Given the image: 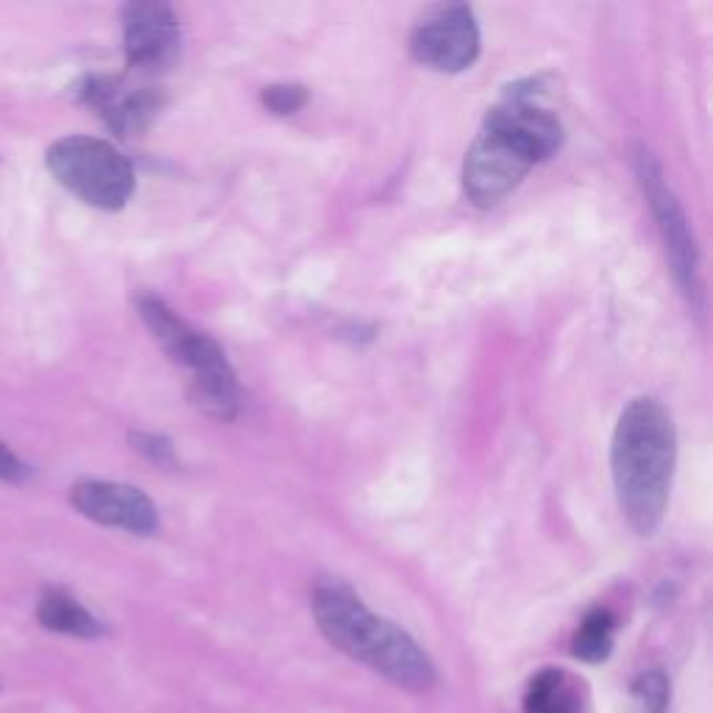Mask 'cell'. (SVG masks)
<instances>
[{"label": "cell", "mask_w": 713, "mask_h": 713, "mask_svg": "<svg viewBox=\"0 0 713 713\" xmlns=\"http://www.w3.org/2000/svg\"><path fill=\"white\" fill-rule=\"evenodd\" d=\"M541 81L507 86L499 106L488 112L483 128L463 159V190L468 202L488 209L505 202L538 162L564 145V126L538 104Z\"/></svg>", "instance_id": "6da1fadb"}, {"label": "cell", "mask_w": 713, "mask_h": 713, "mask_svg": "<svg viewBox=\"0 0 713 713\" xmlns=\"http://www.w3.org/2000/svg\"><path fill=\"white\" fill-rule=\"evenodd\" d=\"M678 432L672 415L658 399H633L621 410L610 441V472H613L619 507L639 535H652L663 521L672 490Z\"/></svg>", "instance_id": "7a4b0ae2"}, {"label": "cell", "mask_w": 713, "mask_h": 713, "mask_svg": "<svg viewBox=\"0 0 713 713\" xmlns=\"http://www.w3.org/2000/svg\"><path fill=\"white\" fill-rule=\"evenodd\" d=\"M137 312L173 363L190 371V399L198 410L220 421L240 410V385L224 349L209 334L196 332L156 296H140Z\"/></svg>", "instance_id": "3957f363"}, {"label": "cell", "mask_w": 713, "mask_h": 713, "mask_svg": "<svg viewBox=\"0 0 713 713\" xmlns=\"http://www.w3.org/2000/svg\"><path fill=\"white\" fill-rule=\"evenodd\" d=\"M48 170L64 190L95 209L115 213L134 196V167L121 151L106 140L64 137L51 145L45 156Z\"/></svg>", "instance_id": "277c9868"}, {"label": "cell", "mask_w": 713, "mask_h": 713, "mask_svg": "<svg viewBox=\"0 0 713 713\" xmlns=\"http://www.w3.org/2000/svg\"><path fill=\"white\" fill-rule=\"evenodd\" d=\"M636 176H639L641 187H644L647 204H650L652 215H655L658 220V231H661L663 246H666V257L669 262H672L674 279H678L680 290H683L694 304H700V254H696L691 224L689 218H685L683 207H680L678 196L672 193V187L666 185L661 162L652 156V151H636Z\"/></svg>", "instance_id": "5b68a950"}, {"label": "cell", "mask_w": 713, "mask_h": 713, "mask_svg": "<svg viewBox=\"0 0 713 713\" xmlns=\"http://www.w3.org/2000/svg\"><path fill=\"white\" fill-rule=\"evenodd\" d=\"M312 616L332 647L354 661L371 666L376 652L393 630V621L380 619L365 608V602L345 582L327 580L312 591Z\"/></svg>", "instance_id": "8992f818"}, {"label": "cell", "mask_w": 713, "mask_h": 713, "mask_svg": "<svg viewBox=\"0 0 713 713\" xmlns=\"http://www.w3.org/2000/svg\"><path fill=\"white\" fill-rule=\"evenodd\" d=\"M410 53L437 73H463L479 56L477 18L463 3L435 9L410 34Z\"/></svg>", "instance_id": "52a82bcc"}, {"label": "cell", "mask_w": 713, "mask_h": 713, "mask_svg": "<svg viewBox=\"0 0 713 713\" xmlns=\"http://www.w3.org/2000/svg\"><path fill=\"white\" fill-rule=\"evenodd\" d=\"M123 48L128 68L162 73L182 53V25L167 3H128L123 9Z\"/></svg>", "instance_id": "ba28073f"}, {"label": "cell", "mask_w": 713, "mask_h": 713, "mask_svg": "<svg viewBox=\"0 0 713 713\" xmlns=\"http://www.w3.org/2000/svg\"><path fill=\"white\" fill-rule=\"evenodd\" d=\"M81 104L95 110V115L117 134V137H137L159 115L162 93L156 86L128 84L110 75H90L79 86Z\"/></svg>", "instance_id": "9c48e42d"}, {"label": "cell", "mask_w": 713, "mask_h": 713, "mask_svg": "<svg viewBox=\"0 0 713 713\" xmlns=\"http://www.w3.org/2000/svg\"><path fill=\"white\" fill-rule=\"evenodd\" d=\"M75 510L90 521L104 527L126 529L134 535H154L159 529V513L154 502L134 485L106 483V479H86L70 494Z\"/></svg>", "instance_id": "30bf717a"}, {"label": "cell", "mask_w": 713, "mask_h": 713, "mask_svg": "<svg viewBox=\"0 0 713 713\" xmlns=\"http://www.w3.org/2000/svg\"><path fill=\"white\" fill-rule=\"evenodd\" d=\"M37 619L45 630L73 636V639H101L104 636V624L62 588H48L42 593L40 604H37Z\"/></svg>", "instance_id": "8fae6325"}, {"label": "cell", "mask_w": 713, "mask_h": 713, "mask_svg": "<svg viewBox=\"0 0 713 713\" xmlns=\"http://www.w3.org/2000/svg\"><path fill=\"white\" fill-rule=\"evenodd\" d=\"M580 685L564 669H541L524 691V713H580Z\"/></svg>", "instance_id": "7c38bea8"}, {"label": "cell", "mask_w": 713, "mask_h": 713, "mask_svg": "<svg viewBox=\"0 0 713 713\" xmlns=\"http://www.w3.org/2000/svg\"><path fill=\"white\" fill-rule=\"evenodd\" d=\"M616 619L610 610L597 608L582 619L575 641H571V655L586 663H599L613 652Z\"/></svg>", "instance_id": "4fadbf2b"}, {"label": "cell", "mask_w": 713, "mask_h": 713, "mask_svg": "<svg viewBox=\"0 0 713 713\" xmlns=\"http://www.w3.org/2000/svg\"><path fill=\"white\" fill-rule=\"evenodd\" d=\"M630 696H633L636 713H666L669 707L666 674L658 672V669L644 672L641 678H636L633 689H630Z\"/></svg>", "instance_id": "5bb4252c"}, {"label": "cell", "mask_w": 713, "mask_h": 713, "mask_svg": "<svg viewBox=\"0 0 713 713\" xmlns=\"http://www.w3.org/2000/svg\"><path fill=\"white\" fill-rule=\"evenodd\" d=\"M262 104L273 115H293L307 104V86L301 84H271L262 90Z\"/></svg>", "instance_id": "9a60e30c"}, {"label": "cell", "mask_w": 713, "mask_h": 713, "mask_svg": "<svg viewBox=\"0 0 713 713\" xmlns=\"http://www.w3.org/2000/svg\"><path fill=\"white\" fill-rule=\"evenodd\" d=\"M132 446L145 455L148 461L159 463V466H173L176 455H173V443L165 435H154V432H132Z\"/></svg>", "instance_id": "2e32d148"}, {"label": "cell", "mask_w": 713, "mask_h": 713, "mask_svg": "<svg viewBox=\"0 0 713 713\" xmlns=\"http://www.w3.org/2000/svg\"><path fill=\"white\" fill-rule=\"evenodd\" d=\"M29 474V466L9 450L7 443H0V479L3 483H23Z\"/></svg>", "instance_id": "e0dca14e"}]
</instances>
